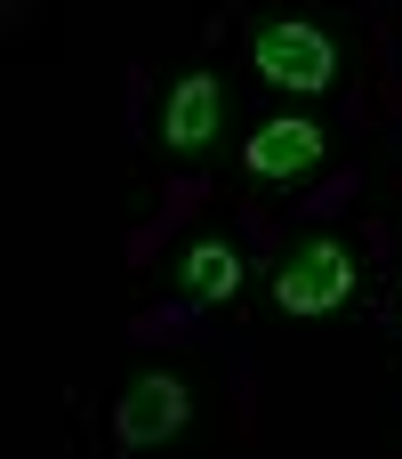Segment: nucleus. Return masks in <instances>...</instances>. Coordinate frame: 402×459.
Segmentation results:
<instances>
[{
    "instance_id": "f257e3e1",
    "label": "nucleus",
    "mask_w": 402,
    "mask_h": 459,
    "mask_svg": "<svg viewBox=\"0 0 402 459\" xmlns=\"http://www.w3.org/2000/svg\"><path fill=\"white\" fill-rule=\"evenodd\" d=\"M250 73L266 89H290V97H322L338 89L346 73V48L322 16H258L250 24Z\"/></svg>"
},
{
    "instance_id": "f03ea898",
    "label": "nucleus",
    "mask_w": 402,
    "mask_h": 459,
    "mask_svg": "<svg viewBox=\"0 0 402 459\" xmlns=\"http://www.w3.org/2000/svg\"><path fill=\"white\" fill-rule=\"evenodd\" d=\"M355 282H363V250H355L346 234H298V242L274 258L266 299H274L282 315H338V307L355 299Z\"/></svg>"
},
{
    "instance_id": "7ed1b4c3",
    "label": "nucleus",
    "mask_w": 402,
    "mask_h": 459,
    "mask_svg": "<svg viewBox=\"0 0 402 459\" xmlns=\"http://www.w3.org/2000/svg\"><path fill=\"white\" fill-rule=\"evenodd\" d=\"M234 121V97H226V81L218 73H177L169 81V97H161V113H153V137H161V153L169 161H193V153H210L218 145V129Z\"/></svg>"
},
{
    "instance_id": "20e7f679",
    "label": "nucleus",
    "mask_w": 402,
    "mask_h": 459,
    "mask_svg": "<svg viewBox=\"0 0 402 459\" xmlns=\"http://www.w3.org/2000/svg\"><path fill=\"white\" fill-rule=\"evenodd\" d=\"M322 161H330V129H322L314 113H266V121H250V137H242V169L266 178V186H298V178H314Z\"/></svg>"
},
{
    "instance_id": "39448f33",
    "label": "nucleus",
    "mask_w": 402,
    "mask_h": 459,
    "mask_svg": "<svg viewBox=\"0 0 402 459\" xmlns=\"http://www.w3.org/2000/svg\"><path fill=\"white\" fill-rule=\"evenodd\" d=\"M185 411H193V387L177 371H137L113 403V436H121V452H145V444H169L185 428Z\"/></svg>"
},
{
    "instance_id": "423d86ee",
    "label": "nucleus",
    "mask_w": 402,
    "mask_h": 459,
    "mask_svg": "<svg viewBox=\"0 0 402 459\" xmlns=\"http://www.w3.org/2000/svg\"><path fill=\"white\" fill-rule=\"evenodd\" d=\"M169 282H177V299H193V307H218V299H234L242 282H250V266H242V242L234 234H193L185 250H177V266H169Z\"/></svg>"
}]
</instances>
